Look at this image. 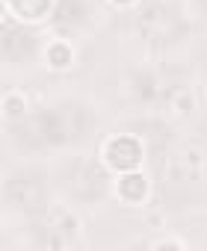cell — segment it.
<instances>
[{"instance_id": "1", "label": "cell", "mask_w": 207, "mask_h": 251, "mask_svg": "<svg viewBox=\"0 0 207 251\" xmlns=\"http://www.w3.org/2000/svg\"><path fill=\"white\" fill-rule=\"evenodd\" d=\"M86 127V115L80 106H59V109H51V112H42L36 115L33 121L24 124L21 130V139L30 142V145H56V142H65V139H74L80 136Z\"/></svg>"}, {"instance_id": "2", "label": "cell", "mask_w": 207, "mask_h": 251, "mask_svg": "<svg viewBox=\"0 0 207 251\" xmlns=\"http://www.w3.org/2000/svg\"><path fill=\"white\" fill-rule=\"evenodd\" d=\"M6 195H9V204L27 210V207L42 204V183L36 177H12L6 186Z\"/></svg>"}, {"instance_id": "3", "label": "cell", "mask_w": 207, "mask_h": 251, "mask_svg": "<svg viewBox=\"0 0 207 251\" xmlns=\"http://www.w3.org/2000/svg\"><path fill=\"white\" fill-rule=\"evenodd\" d=\"M110 160H113V166H119V169L136 166V163H139V145H136L133 139H128V136L116 139V142L110 145Z\"/></svg>"}, {"instance_id": "4", "label": "cell", "mask_w": 207, "mask_h": 251, "mask_svg": "<svg viewBox=\"0 0 207 251\" xmlns=\"http://www.w3.org/2000/svg\"><path fill=\"white\" fill-rule=\"evenodd\" d=\"M33 36L30 33H21V30H15V27H6V39H3V48H6V53L12 56V59H21V56H27L30 50H33Z\"/></svg>"}, {"instance_id": "5", "label": "cell", "mask_w": 207, "mask_h": 251, "mask_svg": "<svg viewBox=\"0 0 207 251\" xmlns=\"http://www.w3.org/2000/svg\"><path fill=\"white\" fill-rule=\"evenodd\" d=\"M86 15V6H83V0H62V6L56 9V24H77L83 21Z\"/></svg>"}, {"instance_id": "6", "label": "cell", "mask_w": 207, "mask_h": 251, "mask_svg": "<svg viewBox=\"0 0 207 251\" xmlns=\"http://www.w3.org/2000/svg\"><path fill=\"white\" fill-rule=\"evenodd\" d=\"M48 6H51V0H15V9H18L21 15H27V18H39V15H45Z\"/></svg>"}, {"instance_id": "7", "label": "cell", "mask_w": 207, "mask_h": 251, "mask_svg": "<svg viewBox=\"0 0 207 251\" xmlns=\"http://www.w3.org/2000/svg\"><path fill=\"white\" fill-rule=\"evenodd\" d=\"M122 195H125V198H130V201H136L139 195H145V180H142V177H136V175L125 177V180H122Z\"/></svg>"}, {"instance_id": "8", "label": "cell", "mask_w": 207, "mask_h": 251, "mask_svg": "<svg viewBox=\"0 0 207 251\" xmlns=\"http://www.w3.org/2000/svg\"><path fill=\"white\" fill-rule=\"evenodd\" d=\"M53 59H56V65H65L68 62V50L65 48H53Z\"/></svg>"}]
</instances>
